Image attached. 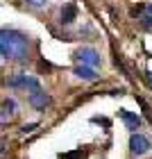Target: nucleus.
Listing matches in <instances>:
<instances>
[{
	"mask_svg": "<svg viewBox=\"0 0 152 159\" xmlns=\"http://www.w3.org/2000/svg\"><path fill=\"white\" fill-rule=\"evenodd\" d=\"M0 55L2 59L25 61L30 55V39L16 30H2L0 32Z\"/></svg>",
	"mask_w": 152,
	"mask_h": 159,
	"instance_id": "obj_1",
	"label": "nucleus"
},
{
	"mask_svg": "<svg viewBox=\"0 0 152 159\" xmlns=\"http://www.w3.org/2000/svg\"><path fill=\"white\" fill-rule=\"evenodd\" d=\"M75 59L79 61V66H89V68H96L100 66V52L96 48H79L77 52H75Z\"/></svg>",
	"mask_w": 152,
	"mask_h": 159,
	"instance_id": "obj_2",
	"label": "nucleus"
},
{
	"mask_svg": "<svg viewBox=\"0 0 152 159\" xmlns=\"http://www.w3.org/2000/svg\"><path fill=\"white\" fill-rule=\"evenodd\" d=\"M150 148H152V143H150L148 136H143L139 132H134L129 136V150H132V155H145Z\"/></svg>",
	"mask_w": 152,
	"mask_h": 159,
	"instance_id": "obj_3",
	"label": "nucleus"
},
{
	"mask_svg": "<svg viewBox=\"0 0 152 159\" xmlns=\"http://www.w3.org/2000/svg\"><path fill=\"white\" fill-rule=\"evenodd\" d=\"M30 105H32V107H37V109H46V107L50 105V98H48V93L43 91V89H37V91H32V93H30Z\"/></svg>",
	"mask_w": 152,
	"mask_h": 159,
	"instance_id": "obj_4",
	"label": "nucleus"
},
{
	"mask_svg": "<svg viewBox=\"0 0 152 159\" xmlns=\"http://www.w3.org/2000/svg\"><path fill=\"white\" fill-rule=\"evenodd\" d=\"M118 114H120V118L125 120V125H127L129 129H132V134H134L136 129L141 127V123H143V120H141V116H136V114H132V111H127V109H120Z\"/></svg>",
	"mask_w": 152,
	"mask_h": 159,
	"instance_id": "obj_5",
	"label": "nucleus"
},
{
	"mask_svg": "<svg viewBox=\"0 0 152 159\" xmlns=\"http://www.w3.org/2000/svg\"><path fill=\"white\" fill-rule=\"evenodd\" d=\"M73 73H75L79 80H86V82H93V80L98 77L96 68H89V66H75V70H73Z\"/></svg>",
	"mask_w": 152,
	"mask_h": 159,
	"instance_id": "obj_6",
	"label": "nucleus"
},
{
	"mask_svg": "<svg viewBox=\"0 0 152 159\" xmlns=\"http://www.w3.org/2000/svg\"><path fill=\"white\" fill-rule=\"evenodd\" d=\"M75 16H77V5H73V2H70V5H66V7L61 9V23H64V25L73 23V20H75Z\"/></svg>",
	"mask_w": 152,
	"mask_h": 159,
	"instance_id": "obj_7",
	"label": "nucleus"
},
{
	"mask_svg": "<svg viewBox=\"0 0 152 159\" xmlns=\"http://www.w3.org/2000/svg\"><path fill=\"white\" fill-rule=\"evenodd\" d=\"M7 84H9L11 89H27V75L16 73V75L9 77V82H7Z\"/></svg>",
	"mask_w": 152,
	"mask_h": 159,
	"instance_id": "obj_8",
	"label": "nucleus"
},
{
	"mask_svg": "<svg viewBox=\"0 0 152 159\" xmlns=\"http://www.w3.org/2000/svg\"><path fill=\"white\" fill-rule=\"evenodd\" d=\"M14 114H16V102H14V100H5V102H2V116H0L2 123H7Z\"/></svg>",
	"mask_w": 152,
	"mask_h": 159,
	"instance_id": "obj_9",
	"label": "nucleus"
},
{
	"mask_svg": "<svg viewBox=\"0 0 152 159\" xmlns=\"http://www.w3.org/2000/svg\"><path fill=\"white\" fill-rule=\"evenodd\" d=\"M59 159H86V152L84 150H73V152H66V155H59Z\"/></svg>",
	"mask_w": 152,
	"mask_h": 159,
	"instance_id": "obj_10",
	"label": "nucleus"
},
{
	"mask_svg": "<svg viewBox=\"0 0 152 159\" xmlns=\"http://www.w3.org/2000/svg\"><path fill=\"white\" fill-rule=\"evenodd\" d=\"M25 2H27V5H32V7H43V5L48 2V0H25Z\"/></svg>",
	"mask_w": 152,
	"mask_h": 159,
	"instance_id": "obj_11",
	"label": "nucleus"
},
{
	"mask_svg": "<svg viewBox=\"0 0 152 159\" xmlns=\"http://www.w3.org/2000/svg\"><path fill=\"white\" fill-rule=\"evenodd\" d=\"M34 127H37V123H30V125H23V132L27 134V132H32Z\"/></svg>",
	"mask_w": 152,
	"mask_h": 159,
	"instance_id": "obj_12",
	"label": "nucleus"
},
{
	"mask_svg": "<svg viewBox=\"0 0 152 159\" xmlns=\"http://www.w3.org/2000/svg\"><path fill=\"white\" fill-rule=\"evenodd\" d=\"M143 25H145V27H152V16H143Z\"/></svg>",
	"mask_w": 152,
	"mask_h": 159,
	"instance_id": "obj_13",
	"label": "nucleus"
},
{
	"mask_svg": "<svg viewBox=\"0 0 152 159\" xmlns=\"http://www.w3.org/2000/svg\"><path fill=\"white\" fill-rule=\"evenodd\" d=\"M148 11H150V14H152V5H148Z\"/></svg>",
	"mask_w": 152,
	"mask_h": 159,
	"instance_id": "obj_14",
	"label": "nucleus"
},
{
	"mask_svg": "<svg viewBox=\"0 0 152 159\" xmlns=\"http://www.w3.org/2000/svg\"><path fill=\"white\" fill-rule=\"evenodd\" d=\"M150 82H152V73H150Z\"/></svg>",
	"mask_w": 152,
	"mask_h": 159,
	"instance_id": "obj_15",
	"label": "nucleus"
}]
</instances>
